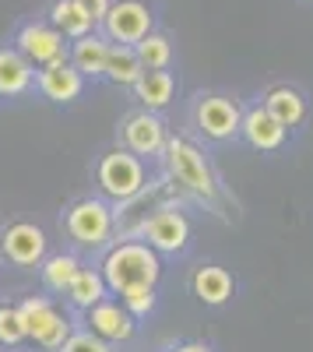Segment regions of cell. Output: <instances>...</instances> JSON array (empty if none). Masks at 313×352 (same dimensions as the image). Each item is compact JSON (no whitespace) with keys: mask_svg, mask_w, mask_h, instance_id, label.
I'll use <instances>...</instances> for the list:
<instances>
[{"mask_svg":"<svg viewBox=\"0 0 313 352\" xmlns=\"http://www.w3.org/2000/svg\"><path fill=\"white\" fill-rule=\"evenodd\" d=\"M99 272L106 278L109 296H120V292L137 289V285L155 289L162 278V257L145 240H113L102 250Z\"/></svg>","mask_w":313,"mask_h":352,"instance_id":"obj_1","label":"cell"},{"mask_svg":"<svg viewBox=\"0 0 313 352\" xmlns=\"http://www.w3.org/2000/svg\"><path fill=\"white\" fill-rule=\"evenodd\" d=\"M67 240L78 250H106L113 240H117V222H113V204L99 194L78 197L67 204V212L60 219Z\"/></svg>","mask_w":313,"mask_h":352,"instance_id":"obj_2","label":"cell"},{"mask_svg":"<svg viewBox=\"0 0 313 352\" xmlns=\"http://www.w3.org/2000/svg\"><path fill=\"white\" fill-rule=\"evenodd\" d=\"M95 187H99V197H106L109 204H120V201L137 197L141 190H148L145 159H137L134 152L120 148V144H117V148H109L95 162Z\"/></svg>","mask_w":313,"mask_h":352,"instance_id":"obj_3","label":"cell"},{"mask_svg":"<svg viewBox=\"0 0 313 352\" xmlns=\"http://www.w3.org/2000/svg\"><path fill=\"white\" fill-rule=\"evenodd\" d=\"M162 159H165V169L173 176V184H180L187 194H194L197 201L218 197V180L197 144H190L187 138H169L162 148Z\"/></svg>","mask_w":313,"mask_h":352,"instance_id":"obj_4","label":"cell"},{"mask_svg":"<svg viewBox=\"0 0 313 352\" xmlns=\"http://www.w3.org/2000/svg\"><path fill=\"white\" fill-rule=\"evenodd\" d=\"M21 317H25V331H28V342H36L43 352H60V345L71 338L74 324L71 317L56 307L49 296H28L18 303Z\"/></svg>","mask_w":313,"mask_h":352,"instance_id":"obj_5","label":"cell"},{"mask_svg":"<svg viewBox=\"0 0 313 352\" xmlns=\"http://www.w3.org/2000/svg\"><path fill=\"white\" fill-rule=\"evenodd\" d=\"M190 219L176 208V204H155L152 215L145 219V226H141V236L159 257H176L190 247Z\"/></svg>","mask_w":313,"mask_h":352,"instance_id":"obj_6","label":"cell"},{"mask_svg":"<svg viewBox=\"0 0 313 352\" xmlns=\"http://www.w3.org/2000/svg\"><path fill=\"white\" fill-rule=\"evenodd\" d=\"M49 254V240L43 226L36 222H11L0 229V257L14 268H25V272H36L39 264L46 261Z\"/></svg>","mask_w":313,"mask_h":352,"instance_id":"obj_7","label":"cell"},{"mask_svg":"<svg viewBox=\"0 0 313 352\" xmlns=\"http://www.w3.org/2000/svg\"><path fill=\"white\" fill-rule=\"evenodd\" d=\"M155 14L141 0H113L102 18V36L120 46H137L148 32H155Z\"/></svg>","mask_w":313,"mask_h":352,"instance_id":"obj_8","label":"cell"},{"mask_svg":"<svg viewBox=\"0 0 313 352\" xmlns=\"http://www.w3.org/2000/svg\"><path fill=\"white\" fill-rule=\"evenodd\" d=\"M67 46H71V43L56 32L49 21H25L18 32H14V50H18L36 71L67 60Z\"/></svg>","mask_w":313,"mask_h":352,"instance_id":"obj_9","label":"cell"},{"mask_svg":"<svg viewBox=\"0 0 313 352\" xmlns=\"http://www.w3.org/2000/svg\"><path fill=\"white\" fill-rule=\"evenodd\" d=\"M165 141H169V134H165V124H162L159 113L137 109V113H127L124 116V124H120V148L134 152L137 159L162 155Z\"/></svg>","mask_w":313,"mask_h":352,"instance_id":"obj_10","label":"cell"},{"mask_svg":"<svg viewBox=\"0 0 313 352\" xmlns=\"http://www.w3.org/2000/svg\"><path fill=\"white\" fill-rule=\"evenodd\" d=\"M240 120H243L240 106L233 99H225V96H197V102H194V124L211 141L236 138L240 134Z\"/></svg>","mask_w":313,"mask_h":352,"instance_id":"obj_11","label":"cell"},{"mask_svg":"<svg viewBox=\"0 0 313 352\" xmlns=\"http://www.w3.org/2000/svg\"><path fill=\"white\" fill-rule=\"evenodd\" d=\"M84 328H89L95 338L109 342V345H124L137 335V320L124 310L120 300H102L84 314Z\"/></svg>","mask_w":313,"mask_h":352,"instance_id":"obj_12","label":"cell"},{"mask_svg":"<svg viewBox=\"0 0 313 352\" xmlns=\"http://www.w3.org/2000/svg\"><path fill=\"white\" fill-rule=\"evenodd\" d=\"M36 92L53 106H71L84 96V78L71 67V60H60L36 71Z\"/></svg>","mask_w":313,"mask_h":352,"instance_id":"obj_13","label":"cell"},{"mask_svg":"<svg viewBox=\"0 0 313 352\" xmlns=\"http://www.w3.org/2000/svg\"><path fill=\"white\" fill-rule=\"evenodd\" d=\"M240 134L246 138L250 148H257V152H278L281 144H286V127H281L275 116L264 109V106H253L243 113V120H240Z\"/></svg>","mask_w":313,"mask_h":352,"instance_id":"obj_14","label":"cell"},{"mask_svg":"<svg viewBox=\"0 0 313 352\" xmlns=\"http://www.w3.org/2000/svg\"><path fill=\"white\" fill-rule=\"evenodd\" d=\"M36 88V67L14 46H0V99H21Z\"/></svg>","mask_w":313,"mask_h":352,"instance_id":"obj_15","label":"cell"},{"mask_svg":"<svg viewBox=\"0 0 313 352\" xmlns=\"http://www.w3.org/2000/svg\"><path fill=\"white\" fill-rule=\"evenodd\" d=\"M106 53H109V39L102 32H89V36H81L67 46V60L84 81H89V78H102Z\"/></svg>","mask_w":313,"mask_h":352,"instance_id":"obj_16","label":"cell"},{"mask_svg":"<svg viewBox=\"0 0 313 352\" xmlns=\"http://www.w3.org/2000/svg\"><path fill=\"white\" fill-rule=\"evenodd\" d=\"M64 300H67V307L78 310V314H89L95 303L109 300V289H106L102 272H99V268H89V264H81V272H78L74 282L67 285Z\"/></svg>","mask_w":313,"mask_h":352,"instance_id":"obj_17","label":"cell"},{"mask_svg":"<svg viewBox=\"0 0 313 352\" xmlns=\"http://www.w3.org/2000/svg\"><path fill=\"white\" fill-rule=\"evenodd\" d=\"M194 296L201 300L205 307H222V303H229L233 300V275L225 272V268H215V264H205V268H197L194 272Z\"/></svg>","mask_w":313,"mask_h":352,"instance_id":"obj_18","label":"cell"},{"mask_svg":"<svg viewBox=\"0 0 313 352\" xmlns=\"http://www.w3.org/2000/svg\"><path fill=\"white\" fill-rule=\"evenodd\" d=\"M173 92H176V78L169 71H141V78L134 81V99L141 102V109H165L173 102Z\"/></svg>","mask_w":313,"mask_h":352,"instance_id":"obj_19","label":"cell"},{"mask_svg":"<svg viewBox=\"0 0 313 352\" xmlns=\"http://www.w3.org/2000/svg\"><path fill=\"white\" fill-rule=\"evenodd\" d=\"M81 272V257L74 250H56V254H46V261L39 264V278L49 292L64 296L67 285L74 282V275Z\"/></svg>","mask_w":313,"mask_h":352,"instance_id":"obj_20","label":"cell"},{"mask_svg":"<svg viewBox=\"0 0 313 352\" xmlns=\"http://www.w3.org/2000/svg\"><path fill=\"white\" fill-rule=\"evenodd\" d=\"M264 109H268L286 131H289V127H299V124L306 120V99L296 92V88H289V85L271 88V92L264 96Z\"/></svg>","mask_w":313,"mask_h":352,"instance_id":"obj_21","label":"cell"},{"mask_svg":"<svg viewBox=\"0 0 313 352\" xmlns=\"http://www.w3.org/2000/svg\"><path fill=\"white\" fill-rule=\"evenodd\" d=\"M141 71H145V67H141L134 46L109 43V53H106V71H102V78H106V81L120 85V88H134V81L141 78Z\"/></svg>","mask_w":313,"mask_h":352,"instance_id":"obj_22","label":"cell"},{"mask_svg":"<svg viewBox=\"0 0 313 352\" xmlns=\"http://www.w3.org/2000/svg\"><path fill=\"white\" fill-rule=\"evenodd\" d=\"M56 32H60L67 43H74V39H81V36H89V32H95V25H92V18L84 14L74 0H56V4L49 8V18H46Z\"/></svg>","mask_w":313,"mask_h":352,"instance_id":"obj_23","label":"cell"},{"mask_svg":"<svg viewBox=\"0 0 313 352\" xmlns=\"http://www.w3.org/2000/svg\"><path fill=\"white\" fill-rule=\"evenodd\" d=\"M134 53L145 71H169V64H173V39L162 32H148L134 46Z\"/></svg>","mask_w":313,"mask_h":352,"instance_id":"obj_24","label":"cell"},{"mask_svg":"<svg viewBox=\"0 0 313 352\" xmlns=\"http://www.w3.org/2000/svg\"><path fill=\"white\" fill-rule=\"evenodd\" d=\"M25 342H28V331H25V317L18 303H0V349H18Z\"/></svg>","mask_w":313,"mask_h":352,"instance_id":"obj_25","label":"cell"},{"mask_svg":"<svg viewBox=\"0 0 313 352\" xmlns=\"http://www.w3.org/2000/svg\"><path fill=\"white\" fill-rule=\"evenodd\" d=\"M120 303H124V310H127L134 320H141V317H152V314H155V307H159V292H155L152 285H137V289L120 292Z\"/></svg>","mask_w":313,"mask_h":352,"instance_id":"obj_26","label":"cell"},{"mask_svg":"<svg viewBox=\"0 0 313 352\" xmlns=\"http://www.w3.org/2000/svg\"><path fill=\"white\" fill-rule=\"evenodd\" d=\"M60 352H113V345L102 342V338H95L89 328H74L71 338L60 345Z\"/></svg>","mask_w":313,"mask_h":352,"instance_id":"obj_27","label":"cell"},{"mask_svg":"<svg viewBox=\"0 0 313 352\" xmlns=\"http://www.w3.org/2000/svg\"><path fill=\"white\" fill-rule=\"evenodd\" d=\"M74 4L92 18V25H102V18H106V11H109L113 0H74Z\"/></svg>","mask_w":313,"mask_h":352,"instance_id":"obj_28","label":"cell"},{"mask_svg":"<svg viewBox=\"0 0 313 352\" xmlns=\"http://www.w3.org/2000/svg\"><path fill=\"white\" fill-rule=\"evenodd\" d=\"M176 352H211V349H208L205 342H187V345H180Z\"/></svg>","mask_w":313,"mask_h":352,"instance_id":"obj_29","label":"cell"}]
</instances>
